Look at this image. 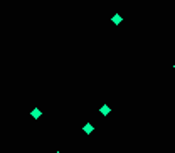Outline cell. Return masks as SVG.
I'll use <instances>...</instances> for the list:
<instances>
[{"mask_svg": "<svg viewBox=\"0 0 175 153\" xmlns=\"http://www.w3.org/2000/svg\"><path fill=\"white\" fill-rule=\"evenodd\" d=\"M174 69H175V66H174Z\"/></svg>", "mask_w": 175, "mask_h": 153, "instance_id": "obj_6", "label": "cell"}, {"mask_svg": "<svg viewBox=\"0 0 175 153\" xmlns=\"http://www.w3.org/2000/svg\"><path fill=\"white\" fill-rule=\"evenodd\" d=\"M111 22H113L115 25H120V24H121V22H123V17H121V15H120V14H115V15L111 17Z\"/></svg>", "mask_w": 175, "mask_h": 153, "instance_id": "obj_3", "label": "cell"}, {"mask_svg": "<svg viewBox=\"0 0 175 153\" xmlns=\"http://www.w3.org/2000/svg\"><path fill=\"white\" fill-rule=\"evenodd\" d=\"M56 153H61V152H56Z\"/></svg>", "mask_w": 175, "mask_h": 153, "instance_id": "obj_5", "label": "cell"}, {"mask_svg": "<svg viewBox=\"0 0 175 153\" xmlns=\"http://www.w3.org/2000/svg\"><path fill=\"white\" fill-rule=\"evenodd\" d=\"M111 113V108L108 106V104H103L101 108H99V115H103V116H108Z\"/></svg>", "mask_w": 175, "mask_h": 153, "instance_id": "obj_1", "label": "cell"}, {"mask_svg": "<svg viewBox=\"0 0 175 153\" xmlns=\"http://www.w3.org/2000/svg\"><path fill=\"white\" fill-rule=\"evenodd\" d=\"M83 131L86 135H91V133H94V126L91 125V123H86L84 126H83Z\"/></svg>", "mask_w": 175, "mask_h": 153, "instance_id": "obj_2", "label": "cell"}, {"mask_svg": "<svg viewBox=\"0 0 175 153\" xmlns=\"http://www.w3.org/2000/svg\"><path fill=\"white\" fill-rule=\"evenodd\" d=\"M30 116H32V118H34V119H39V118H40V116H42V111H40V109H39V108H34V109H32V111H30Z\"/></svg>", "mask_w": 175, "mask_h": 153, "instance_id": "obj_4", "label": "cell"}]
</instances>
